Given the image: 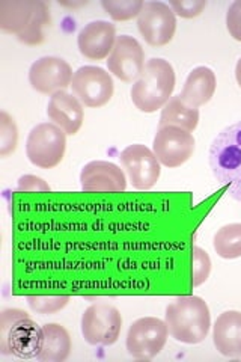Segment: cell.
<instances>
[{
	"label": "cell",
	"instance_id": "obj_10",
	"mask_svg": "<svg viewBox=\"0 0 241 362\" xmlns=\"http://www.w3.org/2000/svg\"><path fill=\"white\" fill-rule=\"evenodd\" d=\"M137 28L149 45L162 47L174 38L177 18L169 5L163 2H146L137 17Z\"/></svg>",
	"mask_w": 241,
	"mask_h": 362
},
{
	"label": "cell",
	"instance_id": "obj_30",
	"mask_svg": "<svg viewBox=\"0 0 241 362\" xmlns=\"http://www.w3.org/2000/svg\"><path fill=\"white\" fill-rule=\"evenodd\" d=\"M235 78H237V83L241 88V58L238 59L237 65H235Z\"/></svg>",
	"mask_w": 241,
	"mask_h": 362
},
{
	"label": "cell",
	"instance_id": "obj_29",
	"mask_svg": "<svg viewBox=\"0 0 241 362\" xmlns=\"http://www.w3.org/2000/svg\"><path fill=\"white\" fill-rule=\"evenodd\" d=\"M17 190L20 192H50V186L35 175H23L18 180Z\"/></svg>",
	"mask_w": 241,
	"mask_h": 362
},
{
	"label": "cell",
	"instance_id": "obj_6",
	"mask_svg": "<svg viewBox=\"0 0 241 362\" xmlns=\"http://www.w3.org/2000/svg\"><path fill=\"white\" fill-rule=\"evenodd\" d=\"M66 150V134L53 122L33 127L26 141V154L32 165L52 169L62 162Z\"/></svg>",
	"mask_w": 241,
	"mask_h": 362
},
{
	"label": "cell",
	"instance_id": "obj_17",
	"mask_svg": "<svg viewBox=\"0 0 241 362\" xmlns=\"http://www.w3.org/2000/svg\"><path fill=\"white\" fill-rule=\"evenodd\" d=\"M47 115L54 126L59 127L65 134L74 136L82 129L85 112L83 105L76 95L68 94L66 90H59L50 97Z\"/></svg>",
	"mask_w": 241,
	"mask_h": 362
},
{
	"label": "cell",
	"instance_id": "obj_21",
	"mask_svg": "<svg viewBox=\"0 0 241 362\" xmlns=\"http://www.w3.org/2000/svg\"><path fill=\"white\" fill-rule=\"evenodd\" d=\"M199 124V110L196 107L189 106L181 95L172 97L165 107L162 109V115H160V127H180L187 132H193Z\"/></svg>",
	"mask_w": 241,
	"mask_h": 362
},
{
	"label": "cell",
	"instance_id": "obj_15",
	"mask_svg": "<svg viewBox=\"0 0 241 362\" xmlns=\"http://www.w3.org/2000/svg\"><path fill=\"white\" fill-rule=\"evenodd\" d=\"M117 28L105 20L90 21L80 30L77 45L85 58L90 61H102L110 56L117 42Z\"/></svg>",
	"mask_w": 241,
	"mask_h": 362
},
{
	"label": "cell",
	"instance_id": "obj_28",
	"mask_svg": "<svg viewBox=\"0 0 241 362\" xmlns=\"http://www.w3.org/2000/svg\"><path fill=\"white\" fill-rule=\"evenodd\" d=\"M226 26L231 37L237 41H241V0H235L229 6L226 14Z\"/></svg>",
	"mask_w": 241,
	"mask_h": 362
},
{
	"label": "cell",
	"instance_id": "obj_27",
	"mask_svg": "<svg viewBox=\"0 0 241 362\" xmlns=\"http://www.w3.org/2000/svg\"><path fill=\"white\" fill-rule=\"evenodd\" d=\"M169 6L178 17L194 18L206 8V0H170Z\"/></svg>",
	"mask_w": 241,
	"mask_h": 362
},
{
	"label": "cell",
	"instance_id": "obj_13",
	"mask_svg": "<svg viewBox=\"0 0 241 362\" xmlns=\"http://www.w3.org/2000/svg\"><path fill=\"white\" fill-rule=\"evenodd\" d=\"M73 70L66 61L56 56H44L32 64L29 83L40 94L53 95L71 86Z\"/></svg>",
	"mask_w": 241,
	"mask_h": 362
},
{
	"label": "cell",
	"instance_id": "obj_16",
	"mask_svg": "<svg viewBox=\"0 0 241 362\" xmlns=\"http://www.w3.org/2000/svg\"><path fill=\"white\" fill-rule=\"evenodd\" d=\"M80 185L85 192H107L117 194L127 189V178L119 166L112 162L94 160L83 166Z\"/></svg>",
	"mask_w": 241,
	"mask_h": 362
},
{
	"label": "cell",
	"instance_id": "obj_11",
	"mask_svg": "<svg viewBox=\"0 0 241 362\" xmlns=\"http://www.w3.org/2000/svg\"><path fill=\"white\" fill-rule=\"evenodd\" d=\"M153 151L157 160L166 168L184 165L194 153L193 134L180 127H160L155 133Z\"/></svg>",
	"mask_w": 241,
	"mask_h": 362
},
{
	"label": "cell",
	"instance_id": "obj_8",
	"mask_svg": "<svg viewBox=\"0 0 241 362\" xmlns=\"http://www.w3.org/2000/svg\"><path fill=\"white\" fill-rule=\"evenodd\" d=\"M169 337L166 322L157 317L137 319L127 334V350L134 359L148 361L162 352Z\"/></svg>",
	"mask_w": 241,
	"mask_h": 362
},
{
	"label": "cell",
	"instance_id": "obj_1",
	"mask_svg": "<svg viewBox=\"0 0 241 362\" xmlns=\"http://www.w3.org/2000/svg\"><path fill=\"white\" fill-rule=\"evenodd\" d=\"M50 21L49 6L42 0H0V29L23 44H41Z\"/></svg>",
	"mask_w": 241,
	"mask_h": 362
},
{
	"label": "cell",
	"instance_id": "obj_3",
	"mask_svg": "<svg viewBox=\"0 0 241 362\" xmlns=\"http://www.w3.org/2000/svg\"><path fill=\"white\" fill-rule=\"evenodd\" d=\"M169 334L184 344L202 343L210 332L211 314L199 296H180L166 308Z\"/></svg>",
	"mask_w": 241,
	"mask_h": 362
},
{
	"label": "cell",
	"instance_id": "obj_7",
	"mask_svg": "<svg viewBox=\"0 0 241 362\" xmlns=\"http://www.w3.org/2000/svg\"><path fill=\"white\" fill-rule=\"evenodd\" d=\"M122 317L118 308L109 303H94L82 315V334L93 346H112L118 341Z\"/></svg>",
	"mask_w": 241,
	"mask_h": 362
},
{
	"label": "cell",
	"instance_id": "obj_2",
	"mask_svg": "<svg viewBox=\"0 0 241 362\" xmlns=\"http://www.w3.org/2000/svg\"><path fill=\"white\" fill-rule=\"evenodd\" d=\"M210 168L228 194L241 202V121L216 136L210 146Z\"/></svg>",
	"mask_w": 241,
	"mask_h": 362
},
{
	"label": "cell",
	"instance_id": "obj_22",
	"mask_svg": "<svg viewBox=\"0 0 241 362\" xmlns=\"http://www.w3.org/2000/svg\"><path fill=\"white\" fill-rule=\"evenodd\" d=\"M214 251L225 259L241 257V223H229L216 233L213 240Z\"/></svg>",
	"mask_w": 241,
	"mask_h": 362
},
{
	"label": "cell",
	"instance_id": "obj_31",
	"mask_svg": "<svg viewBox=\"0 0 241 362\" xmlns=\"http://www.w3.org/2000/svg\"><path fill=\"white\" fill-rule=\"evenodd\" d=\"M59 5H62V6H68V8H78V6H83V5H86V2L76 4V2H61V0H59Z\"/></svg>",
	"mask_w": 241,
	"mask_h": 362
},
{
	"label": "cell",
	"instance_id": "obj_12",
	"mask_svg": "<svg viewBox=\"0 0 241 362\" xmlns=\"http://www.w3.org/2000/svg\"><path fill=\"white\" fill-rule=\"evenodd\" d=\"M121 165L127 171L134 189L148 190L155 186L162 174L160 162L154 151L142 144H133L125 148L121 156Z\"/></svg>",
	"mask_w": 241,
	"mask_h": 362
},
{
	"label": "cell",
	"instance_id": "obj_9",
	"mask_svg": "<svg viewBox=\"0 0 241 362\" xmlns=\"http://www.w3.org/2000/svg\"><path fill=\"white\" fill-rule=\"evenodd\" d=\"M71 88L80 103L86 107H102L113 97V78L100 66H80L73 76Z\"/></svg>",
	"mask_w": 241,
	"mask_h": 362
},
{
	"label": "cell",
	"instance_id": "obj_5",
	"mask_svg": "<svg viewBox=\"0 0 241 362\" xmlns=\"http://www.w3.org/2000/svg\"><path fill=\"white\" fill-rule=\"evenodd\" d=\"M42 326L18 308H8L0 314V354L18 358H37Z\"/></svg>",
	"mask_w": 241,
	"mask_h": 362
},
{
	"label": "cell",
	"instance_id": "obj_19",
	"mask_svg": "<svg viewBox=\"0 0 241 362\" xmlns=\"http://www.w3.org/2000/svg\"><path fill=\"white\" fill-rule=\"evenodd\" d=\"M216 74L208 66H196L190 71L187 81L180 94L192 107H201L208 103L216 93Z\"/></svg>",
	"mask_w": 241,
	"mask_h": 362
},
{
	"label": "cell",
	"instance_id": "obj_25",
	"mask_svg": "<svg viewBox=\"0 0 241 362\" xmlns=\"http://www.w3.org/2000/svg\"><path fill=\"white\" fill-rule=\"evenodd\" d=\"M192 286L199 287L210 278L211 274V258L202 247L193 246L192 249Z\"/></svg>",
	"mask_w": 241,
	"mask_h": 362
},
{
	"label": "cell",
	"instance_id": "obj_24",
	"mask_svg": "<svg viewBox=\"0 0 241 362\" xmlns=\"http://www.w3.org/2000/svg\"><path fill=\"white\" fill-rule=\"evenodd\" d=\"M18 144V129L14 118L5 110L0 112V157L13 154Z\"/></svg>",
	"mask_w": 241,
	"mask_h": 362
},
{
	"label": "cell",
	"instance_id": "obj_18",
	"mask_svg": "<svg viewBox=\"0 0 241 362\" xmlns=\"http://www.w3.org/2000/svg\"><path fill=\"white\" fill-rule=\"evenodd\" d=\"M213 341L217 352L228 358H241V313L226 311L213 326Z\"/></svg>",
	"mask_w": 241,
	"mask_h": 362
},
{
	"label": "cell",
	"instance_id": "obj_4",
	"mask_svg": "<svg viewBox=\"0 0 241 362\" xmlns=\"http://www.w3.org/2000/svg\"><path fill=\"white\" fill-rule=\"evenodd\" d=\"M175 89V71L167 61L154 58L145 64L141 77L131 86L133 105L145 113L163 109Z\"/></svg>",
	"mask_w": 241,
	"mask_h": 362
},
{
	"label": "cell",
	"instance_id": "obj_26",
	"mask_svg": "<svg viewBox=\"0 0 241 362\" xmlns=\"http://www.w3.org/2000/svg\"><path fill=\"white\" fill-rule=\"evenodd\" d=\"M26 300L32 311L47 315L64 310L70 302V296H28Z\"/></svg>",
	"mask_w": 241,
	"mask_h": 362
},
{
	"label": "cell",
	"instance_id": "obj_20",
	"mask_svg": "<svg viewBox=\"0 0 241 362\" xmlns=\"http://www.w3.org/2000/svg\"><path fill=\"white\" fill-rule=\"evenodd\" d=\"M71 354V337L64 326L47 323L42 326L37 359L41 362H64Z\"/></svg>",
	"mask_w": 241,
	"mask_h": 362
},
{
	"label": "cell",
	"instance_id": "obj_14",
	"mask_svg": "<svg viewBox=\"0 0 241 362\" xmlns=\"http://www.w3.org/2000/svg\"><path fill=\"white\" fill-rule=\"evenodd\" d=\"M109 71L122 82H136L145 68V53L141 42L130 35L117 38L107 58Z\"/></svg>",
	"mask_w": 241,
	"mask_h": 362
},
{
	"label": "cell",
	"instance_id": "obj_23",
	"mask_svg": "<svg viewBox=\"0 0 241 362\" xmlns=\"http://www.w3.org/2000/svg\"><path fill=\"white\" fill-rule=\"evenodd\" d=\"M101 6L114 21H127L139 17L145 2L142 0H102Z\"/></svg>",
	"mask_w": 241,
	"mask_h": 362
}]
</instances>
